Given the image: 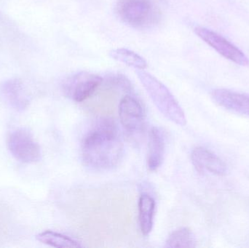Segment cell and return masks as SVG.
<instances>
[{"instance_id": "1", "label": "cell", "mask_w": 249, "mask_h": 248, "mask_svg": "<svg viewBox=\"0 0 249 248\" xmlns=\"http://www.w3.org/2000/svg\"><path fill=\"white\" fill-rule=\"evenodd\" d=\"M124 151L120 129L115 121L109 118L97 122L82 141L83 163L93 170H107L116 167Z\"/></svg>"}, {"instance_id": "2", "label": "cell", "mask_w": 249, "mask_h": 248, "mask_svg": "<svg viewBox=\"0 0 249 248\" xmlns=\"http://www.w3.org/2000/svg\"><path fill=\"white\" fill-rule=\"evenodd\" d=\"M136 74L158 110L171 122L184 126L187 124L185 114L168 87L144 70H137Z\"/></svg>"}, {"instance_id": "3", "label": "cell", "mask_w": 249, "mask_h": 248, "mask_svg": "<svg viewBox=\"0 0 249 248\" xmlns=\"http://www.w3.org/2000/svg\"><path fill=\"white\" fill-rule=\"evenodd\" d=\"M116 12L124 23L135 29L151 27L160 19V12L153 0H118Z\"/></svg>"}, {"instance_id": "4", "label": "cell", "mask_w": 249, "mask_h": 248, "mask_svg": "<svg viewBox=\"0 0 249 248\" xmlns=\"http://www.w3.org/2000/svg\"><path fill=\"white\" fill-rule=\"evenodd\" d=\"M102 82L103 78L98 74L89 71H79L64 80L63 90L69 99L80 103L93 96Z\"/></svg>"}, {"instance_id": "5", "label": "cell", "mask_w": 249, "mask_h": 248, "mask_svg": "<svg viewBox=\"0 0 249 248\" xmlns=\"http://www.w3.org/2000/svg\"><path fill=\"white\" fill-rule=\"evenodd\" d=\"M7 147L12 155L21 163H35L41 160L40 147L26 128L13 131L9 135Z\"/></svg>"}, {"instance_id": "6", "label": "cell", "mask_w": 249, "mask_h": 248, "mask_svg": "<svg viewBox=\"0 0 249 248\" xmlns=\"http://www.w3.org/2000/svg\"><path fill=\"white\" fill-rule=\"evenodd\" d=\"M195 32L202 40L227 59L238 65L247 66L249 64V58L241 50L216 32L201 26L196 27Z\"/></svg>"}, {"instance_id": "7", "label": "cell", "mask_w": 249, "mask_h": 248, "mask_svg": "<svg viewBox=\"0 0 249 248\" xmlns=\"http://www.w3.org/2000/svg\"><path fill=\"white\" fill-rule=\"evenodd\" d=\"M119 116L124 131L130 135H137L143 131L146 118L144 109L133 95H126L120 102Z\"/></svg>"}, {"instance_id": "8", "label": "cell", "mask_w": 249, "mask_h": 248, "mask_svg": "<svg viewBox=\"0 0 249 248\" xmlns=\"http://www.w3.org/2000/svg\"><path fill=\"white\" fill-rule=\"evenodd\" d=\"M0 99L18 112H23L30 103V97L24 84L16 78L5 80L0 84Z\"/></svg>"}, {"instance_id": "9", "label": "cell", "mask_w": 249, "mask_h": 248, "mask_svg": "<svg viewBox=\"0 0 249 248\" xmlns=\"http://www.w3.org/2000/svg\"><path fill=\"white\" fill-rule=\"evenodd\" d=\"M213 101L221 107L244 116H249V94L228 89H216L212 93Z\"/></svg>"}, {"instance_id": "10", "label": "cell", "mask_w": 249, "mask_h": 248, "mask_svg": "<svg viewBox=\"0 0 249 248\" xmlns=\"http://www.w3.org/2000/svg\"><path fill=\"white\" fill-rule=\"evenodd\" d=\"M193 165L199 173L209 172L216 176H225L228 167L223 160L207 149L197 147L191 154Z\"/></svg>"}, {"instance_id": "11", "label": "cell", "mask_w": 249, "mask_h": 248, "mask_svg": "<svg viewBox=\"0 0 249 248\" xmlns=\"http://www.w3.org/2000/svg\"><path fill=\"white\" fill-rule=\"evenodd\" d=\"M165 153V138L163 131L153 127L149 132L146 166L149 171H156L164 161Z\"/></svg>"}, {"instance_id": "12", "label": "cell", "mask_w": 249, "mask_h": 248, "mask_svg": "<svg viewBox=\"0 0 249 248\" xmlns=\"http://www.w3.org/2000/svg\"><path fill=\"white\" fill-rule=\"evenodd\" d=\"M155 206L156 204L152 197L148 194L141 195L139 200V220L143 235H149L153 228Z\"/></svg>"}, {"instance_id": "13", "label": "cell", "mask_w": 249, "mask_h": 248, "mask_svg": "<svg viewBox=\"0 0 249 248\" xmlns=\"http://www.w3.org/2000/svg\"><path fill=\"white\" fill-rule=\"evenodd\" d=\"M109 56L115 61L125 64L136 70H144L148 65L146 60L136 52L127 48H117L109 52Z\"/></svg>"}, {"instance_id": "14", "label": "cell", "mask_w": 249, "mask_h": 248, "mask_svg": "<svg viewBox=\"0 0 249 248\" xmlns=\"http://www.w3.org/2000/svg\"><path fill=\"white\" fill-rule=\"evenodd\" d=\"M36 240L43 244L58 248H81L78 242L68 236L53 231H45L36 235Z\"/></svg>"}, {"instance_id": "15", "label": "cell", "mask_w": 249, "mask_h": 248, "mask_svg": "<svg viewBox=\"0 0 249 248\" xmlns=\"http://www.w3.org/2000/svg\"><path fill=\"white\" fill-rule=\"evenodd\" d=\"M196 236L193 231L187 227H182L170 234L165 247L193 248L196 247Z\"/></svg>"}]
</instances>
